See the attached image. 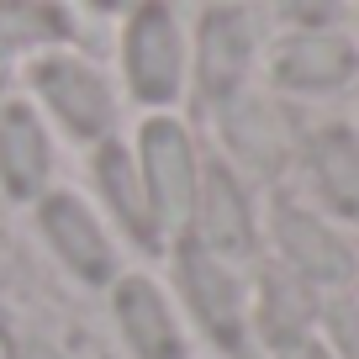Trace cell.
I'll use <instances>...</instances> for the list:
<instances>
[{"mask_svg":"<svg viewBox=\"0 0 359 359\" xmlns=\"http://www.w3.org/2000/svg\"><path fill=\"white\" fill-rule=\"evenodd\" d=\"M143 185H148V201L158 206V217H169V222L191 217L196 169H191L185 133L175 122H148L143 127Z\"/></svg>","mask_w":359,"mask_h":359,"instance_id":"cell-1","label":"cell"},{"mask_svg":"<svg viewBox=\"0 0 359 359\" xmlns=\"http://www.w3.org/2000/svg\"><path fill=\"white\" fill-rule=\"evenodd\" d=\"M127 69H133L137 95H148V101H169V95H175V85H180V37H175V22H169V11L158 0L133 16Z\"/></svg>","mask_w":359,"mask_h":359,"instance_id":"cell-2","label":"cell"},{"mask_svg":"<svg viewBox=\"0 0 359 359\" xmlns=\"http://www.w3.org/2000/svg\"><path fill=\"white\" fill-rule=\"evenodd\" d=\"M37 85H43L48 106H53V111L64 116V122L74 127L79 137L106 133V116H111V95H106V85L90 74L85 64H74V58H53V64L37 69Z\"/></svg>","mask_w":359,"mask_h":359,"instance_id":"cell-3","label":"cell"},{"mask_svg":"<svg viewBox=\"0 0 359 359\" xmlns=\"http://www.w3.org/2000/svg\"><path fill=\"white\" fill-rule=\"evenodd\" d=\"M43 233L53 238V248L64 254V264L85 280H106L111 275V243H106L101 222L74 201V196H53L43 206Z\"/></svg>","mask_w":359,"mask_h":359,"instance_id":"cell-4","label":"cell"},{"mask_svg":"<svg viewBox=\"0 0 359 359\" xmlns=\"http://www.w3.org/2000/svg\"><path fill=\"white\" fill-rule=\"evenodd\" d=\"M116 317H122L127 344L137 348V359H180V333L169 317L164 296L148 280H122L116 285Z\"/></svg>","mask_w":359,"mask_h":359,"instance_id":"cell-5","label":"cell"},{"mask_svg":"<svg viewBox=\"0 0 359 359\" xmlns=\"http://www.w3.org/2000/svg\"><path fill=\"white\" fill-rule=\"evenodd\" d=\"M0 175L16 196H32L48 180V143L37 133L32 111H22V106L6 111V122H0Z\"/></svg>","mask_w":359,"mask_h":359,"instance_id":"cell-6","label":"cell"},{"mask_svg":"<svg viewBox=\"0 0 359 359\" xmlns=\"http://www.w3.org/2000/svg\"><path fill=\"white\" fill-rule=\"evenodd\" d=\"M101 191H106V201H111V212L122 217L127 233L143 238V243H154V238H158L154 201H148V185L133 175V164H127L122 148H106V154H101Z\"/></svg>","mask_w":359,"mask_h":359,"instance_id":"cell-7","label":"cell"},{"mask_svg":"<svg viewBox=\"0 0 359 359\" xmlns=\"http://www.w3.org/2000/svg\"><path fill=\"white\" fill-rule=\"evenodd\" d=\"M248 64V37H243V22L238 16H212L201 32V79L212 95H222V90L238 85V74H243Z\"/></svg>","mask_w":359,"mask_h":359,"instance_id":"cell-8","label":"cell"},{"mask_svg":"<svg viewBox=\"0 0 359 359\" xmlns=\"http://www.w3.org/2000/svg\"><path fill=\"white\" fill-rule=\"evenodd\" d=\"M185 285H191V302L201 306L206 323H212L217 333H233V323H238V291H233V280H227L222 269H217L206 254H196V248H185Z\"/></svg>","mask_w":359,"mask_h":359,"instance_id":"cell-9","label":"cell"},{"mask_svg":"<svg viewBox=\"0 0 359 359\" xmlns=\"http://www.w3.org/2000/svg\"><path fill=\"white\" fill-rule=\"evenodd\" d=\"M64 37V16L43 0H0V53Z\"/></svg>","mask_w":359,"mask_h":359,"instance_id":"cell-10","label":"cell"},{"mask_svg":"<svg viewBox=\"0 0 359 359\" xmlns=\"http://www.w3.org/2000/svg\"><path fill=\"white\" fill-rule=\"evenodd\" d=\"M206 238H212V248H243L248 243V217H243L238 191L227 185V175L206 180Z\"/></svg>","mask_w":359,"mask_h":359,"instance_id":"cell-11","label":"cell"},{"mask_svg":"<svg viewBox=\"0 0 359 359\" xmlns=\"http://www.w3.org/2000/svg\"><path fill=\"white\" fill-rule=\"evenodd\" d=\"M348 69V53L338 43H296L291 53H285L280 74L291 79V85H327V79H338Z\"/></svg>","mask_w":359,"mask_h":359,"instance_id":"cell-12","label":"cell"},{"mask_svg":"<svg viewBox=\"0 0 359 359\" xmlns=\"http://www.w3.org/2000/svg\"><path fill=\"white\" fill-rule=\"evenodd\" d=\"M291 6H296V11H302V16H323L327 6H333V0H291Z\"/></svg>","mask_w":359,"mask_h":359,"instance_id":"cell-13","label":"cell"},{"mask_svg":"<svg viewBox=\"0 0 359 359\" xmlns=\"http://www.w3.org/2000/svg\"><path fill=\"white\" fill-rule=\"evenodd\" d=\"M95 6H122V0H95Z\"/></svg>","mask_w":359,"mask_h":359,"instance_id":"cell-14","label":"cell"},{"mask_svg":"<svg viewBox=\"0 0 359 359\" xmlns=\"http://www.w3.org/2000/svg\"><path fill=\"white\" fill-rule=\"evenodd\" d=\"M0 79H6V74H0Z\"/></svg>","mask_w":359,"mask_h":359,"instance_id":"cell-15","label":"cell"}]
</instances>
